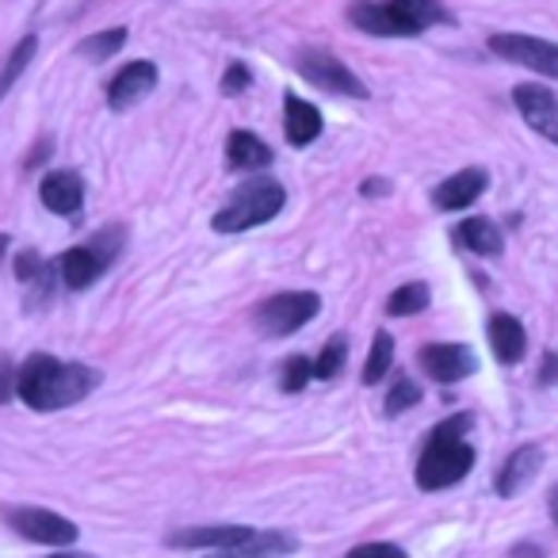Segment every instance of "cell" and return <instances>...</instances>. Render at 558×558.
Returning <instances> with one entry per match:
<instances>
[{
	"mask_svg": "<svg viewBox=\"0 0 558 558\" xmlns=\"http://www.w3.org/2000/svg\"><path fill=\"white\" fill-rule=\"evenodd\" d=\"M295 550V539L283 532H256L248 543L241 547H230V550H218L215 558H271V555H288Z\"/></svg>",
	"mask_w": 558,
	"mask_h": 558,
	"instance_id": "cell-21",
	"label": "cell"
},
{
	"mask_svg": "<svg viewBox=\"0 0 558 558\" xmlns=\"http://www.w3.org/2000/svg\"><path fill=\"white\" fill-rule=\"evenodd\" d=\"M226 161H230V169H264V165H271V146L256 138L253 131H233L226 138Z\"/></svg>",
	"mask_w": 558,
	"mask_h": 558,
	"instance_id": "cell-19",
	"label": "cell"
},
{
	"mask_svg": "<svg viewBox=\"0 0 558 558\" xmlns=\"http://www.w3.org/2000/svg\"><path fill=\"white\" fill-rule=\"evenodd\" d=\"M35 47H39V39H35V35H27V39H20V43H16V50H12V54H9V62L0 65V96L9 93V88L16 85L20 73H24L27 65H32Z\"/></svg>",
	"mask_w": 558,
	"mask_h": 558,
	"instance_id": "cell-23",
	"label": "cell"
},
{
	"mask_svg": "<svg viewBox=\"0 0 558 558\" xmlns=\"http://www.w3.org/2000/svg\"><path fill=\"white\" fill-rule=\"evenodd\" d=\"M283 134H288L291 146H311L322 134V111L314 104L299 100L295 93H288V100H283Z\"/></svg>",
	"mask_w": 558,
	"mask_h": 558,
	"instance_id": "cell-16",
	"label": "cell"
},
{
	"mask_svg": "<svg viewBox=\"0 0 558 558\" xmlns=\"http://www.w3.org/2000/svg\"><path fill=\"white\" fill-rule=\"evenodd\" d=\"M539 466H543V448L539 444H524V448H517L509 459H505V466L497 471V494L501 497H517L520 489L527 486V482L539 474Z\"/></svg>",
	"mask_w": 558,
	"mask_h": 558,
	"instance_id": "cell-13",
	"label": "cell"
},
{
	"mask_svg": "<svg viewBox=\"0 0 558 558\" xmlns=\"http://www.w3.org/2000/svg\"><path fill=\"white\" fill-rule=\"evenodd\" d=\"M547 505H550V517H555V524H558V482H555V486H550Z\"/></svg>",
	"mask_w": 558,
	"mask_h": 558,
	"instance_id": "cell-35",
	"label": "cell"
},
{
	"mask_svg": "<svg viewBox=\"0 0 558 558\" xmlns=\"http://www.w3.org/2000/svg\"><path fill=\"white\" fill-rule=\"evenodd\" d=\"M58 558H88V555H58Z\"/></svg>",
	"mask_w": 558,
	"mask_h": 558,
	"instance_id": "cell-36",
	"label": "cell"
},
{
	"mask_svg": "<svg viewBox=\"0 0 558 558\" xmlns=\"http://www.w3.org/2000/svg\"><path fill=\"white\" fill-rule=\"evenodd\" d=\"M16 271H20V279H24L27 288H47L50 283V271H47V264H43V256H35V253H24L16 260Z\"/></svg>",
	"mask_w": 558,
	"mask_h": 558,
	"instance_id": "cell-29",
	"label": "cell"
},
{
	"mask_svg": "<svg viewBox=\"0 0 558 558\" xmlns=\"http://www.w3.org/2000/svg\"><path fill=\"white\" fill-rule=\"evenodd\" d=\"M154 85H157V70L149 62H131V65H123V70L111 77V85H108V104L116 111H123V108H134V104L142 100V96H149L154 93Z\"/></svg>",
	"mask_w": 558,
	"mask_h": 558,
	"instance_id": "cell-12",
	"label": "cell"
},
{
	"mask_svg": "<svg viewBox=\"0 0 558 558\" xmlns=\"http://www.w3.org/2000/svg\"><path fill=\"white\" fill-rule=\"evenodd\" d=\"M126 43V27H108L100 35H88L85 43H77V54L88 58V62H108L111 54H119Z\"/></svg>",
	"mask_w": 558,
	"mask_h": 558,
	"instance_id": "cell-22",
	"label": "cell"
},
{
	"mask_svg": "<svg viewBox=\"0 0 558 558\" xmlns=\"http://www.w3.org/2000/svg\"><path fill=\"white\" fill-rule=\"evenodd\" d=\"M466 428H471V417H448L428 433V444L417 459L421 489H448L471 474L474 448L466 444Z\"/></svg>",
	"mask_w": 558,
	"mask_h": 558,
	"instance_id": "cell-3",
	"label": "cell"
},
{
	"mask_svg": "<svg viewBox=\"0 0 558 558\" xmlns=\"http://www.w3.org/2000/svg\"><path fill=\"white\" fill-rule=\"evenodd\" d=\"M417 360L428 379L436 383H459L478 367V360H474V352L466 344H425Z\"/></svg>",
	"mask_w": 558,
	"mask_h": 558,
	"instance_id": "cell-11",
	"label": "cell"
},
{
	"mask_svg": "<svg viewBox=\"0 0 558 558\" xmlns=\"http://www.w3.org/2000/svg\"><path fill=\"white\" fill-rule=\"evenodd\" d=\"M489 349L501 364H520L527 349V333L512 314H494L489 318Z\"/></svg>",
	"mask_w": 558,
	"mask_h": 558,
	"instance_id": "cell-17",
	"label": "cell"
},
{
	"mask_svg": "<svg viewBox=\"0 0 558 558\" xmlns=\"http://www.w3.org/2000/svg\"><path fill=\"white\" fill-rule=\"evenodd\" d=\"M43 203H47L54 215H77L81 203H85V184H81L77 172H47L39 187Z\"/></svg>",
	"mask_w": 558,
	"mask_h": 558,
	"instance_id": "cell-15",
	"label": "cell"
},
{
	"mask_svg": "<svg viewBox=\"0 0 558 558\" xmlns=\"http://www.w3.org/2000/svg\"><path fill=\"white\" fill-rule=\"evenodd\" d=\"M311 375H314L311 360L291 356V360H283V372H279V387L288 390V395H295V390H303L306 383H311Z\"/></svg>",
	"mask_w": 558,
	"mask_h": 558,
	"instance_id": "cell-28",
	"label": "cell"
},
{
	"mask_svg": "<svg viewBox=\"0 0 558 558\" xmlns=\"http://www.w3.org/2000/svg\"><path fill=\"white\" fill-rule=\"evenodd\" d=\"M459 241L478 256H497L505 248L501 230L489 218H466V222H459Z\"/></svg>",
	"mask_w": 558,
	"mask_h": 558,
	"instance_id": "cell-20",
	"label": "cell"
},
{
	"mask_svg": "<svg viewBox=\"0 0 558 558\" xmlns=\"http://www.w3.org/2000/svg\"><path fill=\"white\" fill-rule=\"evenodd\" d=\"M512 104L524 116V123L535 134H543L547 142L558 146V96L543 85H517L512 88Z\"/></svg>",
	"mask_w": 558,
	"mask_h": 558,
	"instance_id": "cell-10",
	"label": "cell"
},
{
	"mask_svg": "<svg viewBox=\"0 0 558 558\" xmlns=\"http://www.w3.org/2000/svg\"><path fill=\"white\" fill-rule=\"evenodd\" d=\"M283 199H288V192H283L279 180H268V177L248 180V184H241L238 192H233V199L215 215V230L218 233L253 230V226L276 218L279 210H283Z\"/></svg>",
	"mask_w": 558,
	"mask_h": 558,
	"instance_id": "cell-4",
	"label": "cell"
},
{
	"mask_svg": "<svg viewBox=\"0 0 558 558\" xmlns=\"http://www.w3.org/2000/svg\"><path fill=\"white\" fill-rule=\"evenodd\" d=\"M299 73H303L311 85L326 88V93H337V96H352V100H364L367 96V85L341 62V58L326 54V50H303L299 54Z\"/></svg>",
	"mask_w": 558,
	"mask_h": 558,
	"instance_id": "cell-8",
	"label": "cell"
},
{
	"mask_svg": "<svg viewBox=\"0 0 558 558\" xmlns=\"http://www.w3.org/2000/svg\"><path fill=\"white\" fill-rule=\"evenodd\" d=\"M387 180H367V184H364V195H383V192H387Z\"/></svg>",
	"mask_w": 558,
	"mask_h": 558,
	"instance_id": "cell-34",
	"label": "cell"
},
{
	"mask_svg": "<svg viewBox=\"0 0 558 558\" xmlns=\"http://www.w3.org/2000/svg\"><path fill=\"white\" fill-rule=\"evenodd\" d=\"M425 306H428L425 283H405V288H398L395 295L387 299V311L395 314V318H410V314H421Z\"/></svg>",
	"mask_w": 558,
	"mask_h": 558,
	"instance_id": "cell-25",
	"label": "cell"
},
{
	"mask_svg": "<svg viewBox=\"0 0 558 558\" xmlns=\"http://www.w3.org/2000/svg\"><path fill=\"white\" fill-rule=\"evenodd\" d=\"M349 558H410L402 547L395 543H364V547H352Z\"/></svg>",
	"mask_w": 558,
	"mask_h": 558,
	"instance_id": "cell-30",
	"label": "cell"
},
{
	"mask_svg": "<svg viewBox=\"0 0 558 558\" xmlns=\"http://www.w3.org/2000/svg\"><path fill=\"white\" fill-rule=\"evenodd\" d=\"M539 379H543V383H555V379H558V356H555V352H547V356H543Z\"/></svg>",
	"mask_w": 558,
	"mask_h": 558,
	"instance_id": "cell-33",
	"label": "cell"
},
{
	"mask_svg": "<svg viewBox=\"0 0 558 558\" xmlns=\"http://www.w3.org/2000/svg\"><path fill=\"white\" fill-rule=\"evenodd\" d=\"M489 50H494L497 58H505V62L524 65V70L558 81V43L535 39V35L501 32V35H489Z\"/></svg>",
	"mask_w": 558,
	"mask_h": 558,
	"instance_id": "cell-7",
	"label": "cell"
},
{
	"mask_svg": "<svg viewBox=\"0 0 558 558\" xmlns=\"http://www.w3.org/2000/svg\"><path fill=\"white\" fill-rule=\"evenodd\" d=\"M4 520H9L12 532H20L32 543H47V547H70V543L77 539V524L47 509H24V505H20V509L4 512Z\"/></svg>",
	"mask_w": 558,
	"mask_h": 558,
	"instance_id": "cell-9",
	"label": "cell"
},
{
	"mask_svg": "<svg viewBox=\"0 0 558 558\" xmlns=\"http://www.w3.org/2000/svg\"><path fill=\"white\" fill-rule=\"evenodd\" d=\"M417 402H421V387L410 379V375H398L395 387H390V395H387V413H405Z\"/></svg>",
	"mask_w": 558,
	"mask_h": 558,
	"instance_id": "cell-27",
	"label": "cell"
},
{
	"mask_svg": "<svg viewBox=\"0 0 558 558\" xmlns=\"http://www.w3.org/2000/svg\"><path fill=\"white\" fill-rule=\"evenodd\" d=\"M486 184H489L486 169H463V172H456V177H448L440 187H436L433 203L440 210H463V207H471L482 192H486Z\"/></svg>",
	"mask_w": 558,
	"mask_h": 558,
	"instance_id": "cell-14",
	"label": "cell"
},
{
	"mask_svg": "<svg viewBox=\"0 0 558 558\" xmlns=\"http://www.w3.org/2000/svg\"><path fill=\"white\" fill-rule=\"evenodd\" d=\"M349 24L383 39H410L436 24H451L444 0H352Z\"/></svg>",
	"mask_w": 558,
	"mask_h": 558,
	"instance_id": "cell-2",
	"label": "cell"
},
{
	"mask_svg": "<svg viewBox=\"0 0 558 558\" xmlns=\"http://www.w3.org/2000/svg\"><path fill=\"white\" fill-rule=\"evenodd\" d=\"M344 360H349V341H344V337H333V341H326L318 364H314V379H333V375H341Z\"/></svg>",
	"mask_w": 558,
	"mask_h": 558,
	"instance_id": "cell-26",
	"label": "cell"
},
{
	"mask_svg": "<svg viewBox=\"0 0 558 558\" xmlns=\"http://www.w3.org/2000/svg\"><path fill=\"white\" fill-rule=\"evenodd\" d=\"M248 81H253V77H248V70H245V65H241V62H233L230 70H226V77H222V93H226V96H238V93H245V88H248Z\"/></svg>",
	"mask_w": 558,
	"mask_h": 558,
	"instance_id": "cell-31",
	"label": "cell"
},
{
	"mask_svg": "<svg viewBox=\"0 0 558 558\" xmlns=\"http://www.w3.org/2000/svg\"><path fill=\"white\" fill-rule=\"evenodd\" d=\"M253 527H238V524H226V527H187V532L172 535V547H215V550H230L241 547V543L253 539Z\"/></svg>",
	"mask_w": 558,
	"mask_h": 558,
	"instance_id": "cell-18",
	"label": "cell"
},
{
	"mask_svg": "<svg viewBox=\"0 0 558 558\" xmlns=\"http://www.w3.org/2000/svg\"><path fill=\"white\" fill-rule=\"evenodd\" d=\"M318 306L322 303L314 291H283V295H271L256 306V326L268 337H288L318 318Z\"/></svg>",
	"mask_w": 558,
	"mask_h": 558,
	"instance_id": "cell-5",
	"label": "cell"
},
{
	"mask_svg": "<svg viewBox=\"0 0 558 558\" xmlns=\"http://www.w3.org/2000/svg\"><path fill=\"white\" fill-rule=\"evenodd\" d=\"M119 245H123V230H108L96 241H88V245H77V248H70V253H62L58 271H62L65 288L81 291V288H88V283H96V279L104 276V268L111 264V256H116Z\"/></svg>",
	"mask_w": 558,
	"mask_h": 558,
	"instance_id": "cell-6",
	"label": "cell"
},
{
	"mask_svg": "<svg viewBox=\"0 0 558 558\" xmlns=\"http://www.w3.org/2000/svg\"><path fill=\"white\" fill-rule=\"evenodd\" d=\"M100 375L93 367H81V364H65V360L54 356H32L24 367L16 372V395L24 398L32 410L39 413H54L65 410V405L81 402L88 390L96 387Z\"/></svg>",
	"mask_w": 558,
	"mask_h": 558,
	"instance_id": "cell-1",
	"label": "cell"
},
{
	"mask_svg": "<svg viewBox=\"0 0 558 558\" xmlns=\"http://www.w3.org/2000/svg\"><path fill=\"white\" fill-rule=\"evenodd\" d=\"M12 395H16V372H12L9 360L0 356V405L9 402Z\"/></svg>",
	"mask_w": 558,
	"mask_h": 558,
	"instance_id": "cell-32",
	"label": "cell"
},
{
	"mask_svg": "<svg viewBox=\"0 0 558 558\" xmlns=\"http://www.w3.org/2000/svg\"><path fill=\"white\" fill-rule=\"evenodd\" d=\"M390 364H395V341H390V333H375V341H372V356H367V364H364V383L367 387H375V383L383 379V375L390 372Z\"/></svg>",
	"mask_w": 558,
	"mask_h": 558,
	"instance_id": "cell-24",
	"label": "cell"
}]
</instances>
